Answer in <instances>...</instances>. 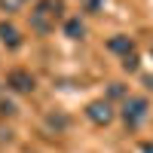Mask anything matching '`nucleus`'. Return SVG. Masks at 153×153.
Instances as JSON below:
<instances>
[{"instance_id": "obj_1", "label": "nucleus", "mask_w": 153, "mask_h": 153, "mask_svg": "<svg viewBox=\"0 0 153 153\" xmlns=\"http://www.w3.org/2000/svg\"><path fill=\"white\" fill-rule=\"evenodd\" d=\"M61 12V0H40L31 12V28L37 34H49L55 28V16Z\"/></svg>"}, {"instance_id": "obj_2", "label": "nucleus", "mask_w": 153, "mask_h": 153, "mask_svg": "<svg viewBox=\"0 0 153 153\" xmlns=\"http://www.w3.org/2000/svg\"><path fill=\"white\" fill-rule=\"evenodd\" d=\"M147 110H150V101L144 98V95H129L123 101V123L129 126V129H138L144 120H147Z\"/></svg>"}, {"instance_id": "obj_3", "label": "nucleus", "mask_w": 153, "mask_h": 153, "mask_svg": "<svg viewBox=\"0 0 153 153\" xmlns=\"http://www.w3.org/2000/svg\"><path fill=\"white\" fill-rule=\"evenodd\" d=\"M86 117H89V123H95V126H110L113 117H117V110H113V104L107 98H98V101H92V104L86 107Z\"/></svg>"}, {"instance_id": "obj_4", "label": "nucleus", "mask_w": 153, "mask_h": 153, "mask_svg": "<svg viewBox=\"0 0 153 153\" xmlns=\"http://www.w3.org/2000/svg\"><path fill=\"white\" fill-rule=\"evenodd\" d=\"M6 86L12 89V92L31 95L34 89H37V80H34V74H31V71H22V68H16V71H9V76H6Z\"/></svg>"}, {"instance_id": "obj_5", "label": "nucleus", "mask_w": 153, "mask_h": 153, "mask_svg": "<svg viewBox=\"0 0 153 153\" xmlns=\"http://www.w3.org/2000/svg\"><path fill=\"white\" fill-rule=\"evenodd\" d=\"M0 43H3L6 49H19V46H22V34H19L16 25L0 22Z\"/></svg>"}, {"instance_id": "obj_6", "label": "nucleus", "mask_w": 153, "mask_h": 153, "mask_svg": "<svg viewBox=\"0 0 153 153\" xmlns=\"http://www.w3.org/2000/svg\"><path fill=\"white\" fill-rule=\"evenodd\" d=\"M107 49L126 58V55H132V49H135V40H132V37H126V34H117V37H110V40H107Z\"/></svg>"}, {"instance_id": "obj_7", "label": "nucleus", "mask_w": 153, "mask_h": 153, "mask_svg": "<svg viewBox=\"0 0 153 153\" xmlns=\"http://www.w3.org/2000/svg\"><path fill=\"white\" fill-rule=\"evenodd\" d=\"M65 34L71 37V40H80V37L86 34V25H83L80 19H68V22H65Z\"/></svg>"}, {"instance_id": "obj_8", "label": "nucleus", "mask_w": 153, "mask_h": 153, "mask_svg": "<svg viewBox=\"0 0 153 153\" xmlns=\"http://www.w3.org/2000/svg\"><path fill=\"white\" fill-rule=\"evenodd\" d=\"M138 68H141V61H138V55H135V52L123 58V71H126V74H138Z\"/></svg>"}, {"instance_id": "obj_9", "label": "nucleus", "mask_w": 153, "mask_h": 153, "mask_svg": "<svg viewBox=\"0 0 153 153\" xmlns=\"http://www.w3.org/2000/svg\"><path fill=\"white\" fill-rule=\"evenodd\" d=\"M16 113V104L12 101H0V117H12Z\"/></svg>"}, {"instance_id": "obj_10", "label": "nucleus", "mask_w": 153, "mask_h": 153, "mask_svg": "<svg viewBox=\"0 0 153 153\" xmlns=\"http://www.w3.org/2000/svg\"><path fill=\"white\" fill-rule=\"evenodd\" d=\"M123 95H126V92H123V86H120V83H113V86H110V98H123ZM126 98H129V95H126Z\"/></svg>"}, {"instance_id": "obj_11", "label": "nucleus", "mask_w": 153, "mask_h": 153, "mask_svg": "<svg viewBox=\"0 0 153 153\" xmlns=\"http://www.w3.org/2000/svg\"><path fill=\"white\" fill-rule=\"evenodd\" d=\"M141 153H153V141H144L141 144Z\"/></svg>"}, {"instance_id": "obj_12", "label": "nucleus", "mask_w": 153, "mask_h": 153, "mask_svg": "<svg viewBox=\"0 0 153 153\" xmlns=\"http://www.w3.org/2000/svg\"><path fill=\"white\" fill-rule=\"evenodd\" d=\"M144 86H147V89H153V76H150V74L144 76Z\"/></svg>"}, {"instance_id": "obj_13", "label": "nucleus", "mask_w": 153, "mask_h": 153, "mask_svg": "<svg viewBox=\"0 0 153 153\" xmlns=\"http://www.w3.org/2000/svg\"><path fill=\"white\" fill-rule=\"evenodd\" d=\"M22 3H25V0H22Z\"/></svg>"}]
</instances>
